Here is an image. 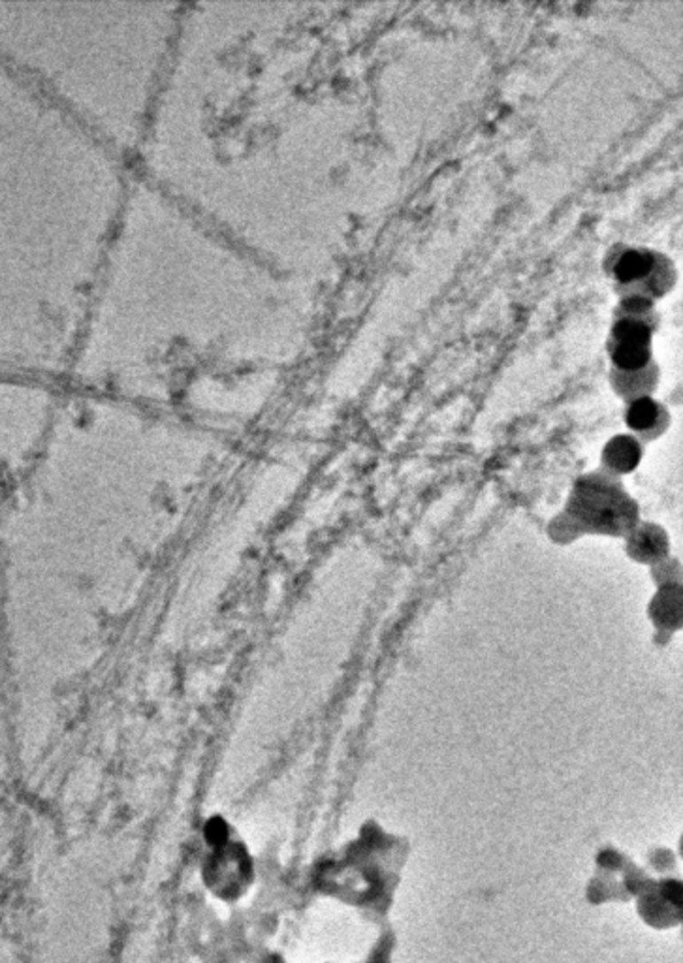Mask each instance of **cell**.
Masks as SVG:
<instances>
[{"label":"cell","instance_id":"obj_1","mask_svg":"<svg viewBox=\"0 0 683 963\" xmlns=\"http://www.w3.org/2000/svg\"><path fill=\"white\" fill-rule=\"evenodd\" d=\"M128 187L108 143L0 68V354L76 352Z\"/></svg>","mask_w":683,"mask_h":963},{"label":"cell","instance_id":"obj_8","mask_svg":"<svg viewBox=\"0 0 683 963\" xmlns=\"http://www.w3.org/2000/svg\"><path fill=\"white\" fill-rule=\"evenodd\" d=\"M651 270H653V262L649 256L642 253H627L619 260L616 273H618V279L621 280H634V279L644 277Z\"/></svg>","mask_w":683,"mask_h":963},{"label":"cell","instance_id":"obj_4","mask_svg":"<svg viewBox=\"0 0 683 963\" xmlns=\"http://www.w3.org/2000/svg\"><path fill=\"white\" fill-rule=\"evenodd\" d=\"M642 450L638 442L631 437H616L606 444L602 450V459L614 472H631L641 463Z\"/></svg>","mask_w":683,"mask_h":963},{"label":"cell","instance_id":"obj_7","mask_svg":"<svg viewBox=\"0 0 683 963\" xmlns=\"http://www.w3.org/2000/svg\"><path fill=\"white\" fill-rule=\"evenodd\" d=\"M661 417V410L657 403H653L651 399L642 397L634 401L627 412V424L634 432H648L657 424Z\"/></svg>","mask_w":683,"mask_h":963},{"label":"cell","instance_id":"obj_2","mask_svg":"<svg viewBox=\"0 0 683 963\" xmlns=\"http://www.w3.org/2000/svg\"><path fill=\"white\" fill-rule=\"evenodd\" d=\"M243 262L150 181L128 187L96 279L78 363L111 378L222 380L247 354Z\"/></svg>","mask_w":683,"mask_h":963},{"label":"cell","instance_id":"obj_10","mask_svg":"<svg viewBox=\"0 0 683 963\" xmlns=\"http://www.w3.org/2000/svg\"><path fill=\"white\" fill-rule=\"evenodd\" d=\"M616 337L621 340V345L644 347L646 340H648V330L644 328L642 324L633 322V320H625V322H621L616 328Z\"/></svg>","mask_w":683,"mask_h":963},{"label":"cell","instance_id":"obj_6","mask_svg":"<svg viewBox=\"0 0 683 963\" xmlns=\"http://www.w3.org/2000/svg\"><path fill=\"white\" fill-rule=\"evenodd\" d=\"M679 587H664L651 604V615L653 619H657V623H661L659 627H679Z\"/></svg>","mask_w":683,"mask_h":963},{"label":"cell","instance_id":"obj_5","mask_svg":"<svg viewBox=\"0 0 683 963\" xmlns=\"http://www.w3.org/2000/svg\"><path fill=\"white\" fill-rule=\"evenodd\" d=\"M629 550H631V555H634L636 559H642V561H648V559H653V557H661L664 554V550H666L664 531L656 529L651 525L641 529L631 537Z\"/></svg>","mask_w":683,"mask_h":963},{"label":"cell","instance_id":"obj_9","mask_svg":"<svg viewBox=\"0 0 683 963\" xmlns=\"http://www.w3.org/2000/svg\"><path fill=\"white\" fill-rule=\"evenodd\" d=\"M614 358L619 367L634 371V369H641L642 365H646L648 350L644 347H636V345H621Z\"/></svg>","mask_w":683,"mask_h":963},{"label":"cell","instance_id":"obj_3","mask_svg":"<svg viewBox=\"0 0 683 963\" xmlns=\"http://www.w3.org/2000/svg\"><path fill=\"white\" fill-rule=\"evenodd\" d=\"M181 11L138 3L0 6V50L111 149H138Z\"/></svg>","mask_w":683,"mask_h":963}]
</instances>
